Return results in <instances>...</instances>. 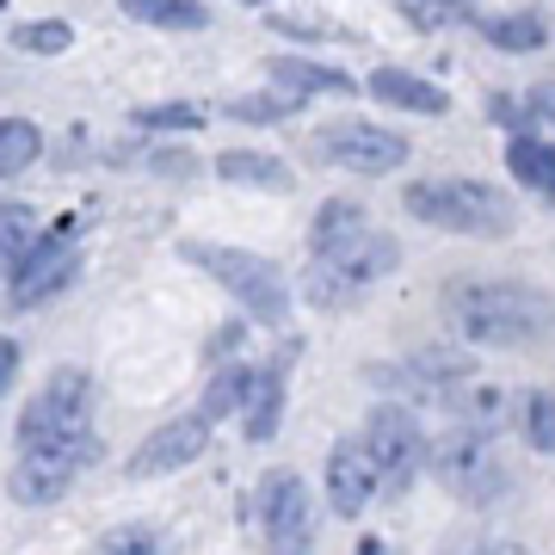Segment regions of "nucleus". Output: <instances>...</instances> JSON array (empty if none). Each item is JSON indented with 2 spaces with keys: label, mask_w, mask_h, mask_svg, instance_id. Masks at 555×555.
<instances>
[{
  "label": "nucleus",
  "mask_w": 555,
  "mask_h": 555,
  "mask_svg": "<svg viewBox=\"0 0 555 555\" xmlns=\"http://www.w3.org/2000/svg\"><path fill=\"white\" fill-rule=\"evenodd\" d=\"M75 43V25L68 20H31V25H13V50L25 56H62Z\"/></svg>",
  "instance_id": "23"
},
{
  "label": "nucleus",
  "mask_w": 555,
  "mask_h": 555,
  "mask_svg": "<svg viewBox=\"0 0 555 555\" xmlns=\"http://www.w3.org/2000/svg\"><path fill=\"white\" fill-rule=\"evenodd\" d=\"M179 254L192 259L198 272H210L235 297V309L247 321H266V327H284L291 315V284L266 254H247V247H222V241H179Z\"/></svg>",
  "instance_id": "4"
},
{
  "label": "nucleus",
  "mask_w": 555,
  "mask_h": 555,
  "mask_svg": "<svg viewBox=\"0 0 555 555\" xmlns=\"http://www.w3.org/2000/svg\"><path fill=\"white\" fill-rule=\"evenodd\" d=\"M438 7H456V0H438Z\"/></svg>",
  "instance_id": "33"
},
{
  "label": "nucleus",
  "mask_w": 555,
  "mask_h": 555,
  "mask_svg": "<svg viewBox=\"0 0 555 555\" xmlns=\"http://www.w3.org/2000/svg\"><path fill=\"white\" fill-rule=\"evenodd\" d=\"M297 346H302V339H284V346H278V352L254 371V396H247V414H241L247 444H272V438H278V420H284V383H291Z\"/></svg>",
  "instance_id": "14"
},
{
  "label": "nucleus",
  "mask_w": 555,
  "mask_h": 555,
  "mask_svg": "<svg viewBox=\"0 0 555 555\" xmlns=\"http://www.w3.org/2000/svg\"><path fill=\"white\" fill-rule=\"evenodd\" d=\"M371 500H383V469L364 438H339L327 451V506L339 518H364Z\"/></svg>",
  "instance_id": "13"
},
{
  "label": "nucleus",
  "mask_w": 555,
  "mask_h": 555,
  "mask_svg": "<svg viewBox=\"0 0 555 555\" xmlns=\"http://www.w3.org/2000/svg\"><path fill=\"white\" fill-rule=\"evenodd\" d=\"M444 321L469 346L488 352H531L555 334V297L531 278H451Z\"/></svg>",
  "instance_id": "2"
},
{
  "label": "nucleus",
  "mask_w": 555,
  "mask_h": 555,
  "mask_svg": "<svg viewBox=\"0 0 555 555\" xmlns=\"http://www.w3.org/2000/svg\"><path fill=\"white\" fill-rule=\"evenodd\" d=\"M266 68H272V80L284 87V93H297V100H315V93H352L358 87L352 75H339V68L309 62V56H272Z\"/></svg>",
  "instance_id": "18"
},
{
  "label": "nucleus",
  "mask_w": 555,
  "mask_h": 555,
  "mask_svg": "<svg viewBox=\"0 0 555 555\" xmlns=\"http://www.w3.org/2000/svg\"><path fill=\"white\" fill-rule=\"evenodd\" d=\"M20 438H93V377L80 364H56L25 401Z\"/></svg>",
  "instance_id": "9"
},
{
  "label": "nucleus",
  "mask_w": 555,
  "mask_h": 555,
  "mask_svg": "<svg viewBox=\"0 0 555 555\" xmlns=\"http://www.w3.org/2000/svg\"><path fill=\"white\" fill-rule=\"evenodd\" d=\"M13 377H20V339H0V401H7Z\"/></svg>",
  "instance_id": "30"
},
{
  "label": "nucleus",
  "mask_w": 555,
  "mask_h": 555,
  "mask_svg": "<svg viewBox=\"0 0 555 555\" xmlns=\"http://www.w3.org/2000/svg\"><path fill=\"white\" fill-rule=\"evenodd\" d=\"M25 241H31V204H0V272H13Z\"/></svg>",
  "instance_id": "25"
},
{
  "label": "nucleus",
  "mask_w": 555,
  "mask_h": 555,
  "mask_svg": "<svg viewBox=\"0 0 555 555\" xmlns=\"http://www.w3.org/2000/svg\"><path fill=\"white\" fill-rule=\"evenodd\" d=\"M433 476L444 494L469 500V506H494L513 488V476H506V463L494 451V426H469V420H456L433 444Z\"/></svg>",
  "instance_id": "5"
},
{
  "label": "nucleus",
  "mask_w": 555,
  "mask_h": 555,
  "mask_svg": "<svg viewBox=\"0 0 555 555\" xmlns=\"http://www.w3.org/2000/svg\"><path fill=\"white\" fill-rule=\"evenodd\" d=\"M364 444H371V456H377V469H383V494H408L420 469H433V444H426V433H420L414 408H401V401L371 408Z\"/></svg>",
  "instance_id": "10"
},
{
  "label": "nucleus",
  "mask_w": 555,
  "mask_h": 555,
  "mask_svg": "<svg viewBox=\"0 0 555 555\" xmlns=\"http://www.w3.org/2000/svg\"><path fill=\"white\" fill-rule=\"evenodd\" d=\"M531 112L555 130V87H537V93H531Z\"/></svg>",
  "instance_id": "31"
},
{
  "label": "nucleus",
  "mask_w": 555,
  "mask_h": 555,
  "mask_svg": "<svg viewBox=\"0 0 555 555\" xmlns=\"http://www.w3.org/2000/svg\"><path fill=\"white\" fill-rule=\"evenodd\" d=\"M500 155H506V167H513V179H518V185H525V192H537V198H543V204L555 210V142L513 130Z\"/></svg>",
  "instance_id": "16"
},
{
  "label": "nucleus",
  "mask_w": 555,
  "mask_h": 555,
  "mask_svg": "<svg viewBox=\"0 0 555 555\" xmlns=\"http://www.w3.org/2000/svg\"><path fill=\"white\" fill-rule=\"evenodd\" d=\"M105 555H160V543L149 525H124V531L105 537Z\"/></svg>",
  "instance_id": "28"
},
{
  "label": "nucleus",
  "mask_w": 555,
  "mask_h": 555,
  "mask_svg": "<svg viewBox=\"0 0 555 555\" xmlns=\"http://www.w3.org/2000/svg\"><path fill=\"white\" fill-rule=\"evenodd\" d=\"M309 155L327 160V167H339V173L383 179V173H396V167H408L414 142L401 137V130H389V124H371V118H334V124H321V130H315Z\"/></svg>",
  "instance_id": "8"
},
{
  "label": "nucleus",
  "mask_w": 555,
  "mask_h": 555,
  "mask_svg": "<svg viewBox=\"0 0 555 555\" xmlns=\"http://www.w3.org/2000/svg\"><path fill=\"white\" fill-rule=\"evenodd\" d=\"M241 334H247L241 321H229V327H217V334H210V346H204V358H210V364H222V358H235Z\"/></svg>",
  "instance_id": "29"
},
{
  "label": "nucleus",
  "mask_w": 555,
  "mask_h": 555,
  "mask_svg": "<svg viewBox=\"0 0 555 555\" xmlns=\"http://www.w3.org/2000/svg\"><path fill=\"white\" fill-rule=\"evenodd\" d=\"M525 438L543 456H555V389H531L525 396Z\"/></svg>",
  "instance_id": "24"
},
{
  "label": "nucleus",
  "mask_w": 555,
  "mask_h": 555,
  "mask_svg": "<svg viewBox=\"0 0 555 555\" xmlns=\"http://www.w3.org/2000/svg\"><path fill=\"white\" fill-rule=\"evenodd\" d=\"M476 25H481V38L494 50H506V56H531V50L550 43V20L543 13H494V20H476Z\"/></svg>",
  "instance_id": "20"
},
{
  "label": "nucleus",
  "mask_w": 555,
  "mask_h": 555,
  "mask_svg": "<svg viewBox=\"0 0 555 555\" xmlns=\"http://www.w3.org/2000/svg\"><path fill=\"white\" fill-rule=\"evenodd\" d=\"M75 278V217L50 222L43 235H31L13 259V272H7V291H13V309H38L43 297H56L62 284Z\"/></svg>",
  "instance_id": "11"
},
{
  "label": "nucleus",
  "mask_w": 555,
  "mask_h": 555,
  "mask_svg": "<svg viewBox=\"0 0 555 555\" xmlns=\"http://www.w3.org/2000/svg\"><path fill=\"white\" fill-rule=\"evenodd\" d=\"M137 25H155V31H204L210 25V7L204 0H118Z\"/></svg>",
  "instance_id": "21"
},
{
  "label": "nucleus",
  "mask_w": 555,
  "mask_h": 555,
  "mask_svg": "<svg viewBox=\"0 0 555 555\" xmlns=\"http://www.w3.org/2000/svg\"><path fill=\"white\" fill-rule=\"evenodd\" d=\"M247 396H254V371L247 364H235V358H222V364H210V383H204V414L217 420H235V414H247Z\"/></svg>",
  "instance_id": "19"
},
{
  "label": "nucleus",
  "mask_w": 555,
  "mask_h": 555,
  "mask_svg": "<svg viewBox=\"0 0 555 555\" xmlns=\"http://www.w3.org/2000/svg\"><path fill=\"white\" fill-rule=\"evenodd\" d=\"M210 426H217V420L204 414V408L155 426V433L137 444V456H130V476L149 481V476H179V469H192V463L210 451Z\"/></svg>",
  "instance_id": "12"
},
{
  "label": "nucleus",
  "mask_w": 555,
  "mask_h": 555,
  "mask_svg": "<svg viewBox=\"0 0 555 555\" xmlns=\"http://www.w3.org/2000/svg\"><path fill=\"white\" fill-rule=\"evenodd\" d=\"M222 112L241 118V124H284V118H297V112H302V100H297V93H284V100H229Z\"/></svg>",
  "instance_id": "26"
},
{
  "label": "nucleus",
  "mask_w": 555,
  "mask_h": 555,
  "mask_svg": "<svg viewBox=\"0 0 555 555\" xmlns=\"http://www.w3.org/2000/svg\"><path fill=\"white\" fill-rule=\"evenodd\" d=\"M100 456V438H20V456H13V506H50L87 476V463Z\"/></svg>",
  "instance_id": "6"
},
{
  "label": "nucleus",
  "mask_w": 555,
  "mask_h": 555,
  "mask_svg": "<svg viewBox=\"0 0 555 555\" xmlns=\"http://www.w3.org/2000/svg\"><path fill=\"white\" fill-rule=\"evenodd\" d=\"M217 179L254 185V192H291V185H297V173L278 155H266V149H229V155H217Z\"/></svg>",
  "instance_id": "17"
},
{
  "label": "nucleus",
  "mask_w": 555,
  "mask_h": 555,
  "mask_svg": "<svg viewBox=\"0 0 555 555\" xmlns=\"http://www.w3.org/2000/svg\"><path fill=\"white\" fill-rule=\"evenodd\" d=\"M137 124L142 130H204V112L167 100V105H137Z\"/></svg>",
  "instance_id": "27"
},
{
  "label": "nucleus",
  "mask_w": 555,
  "mask_h": 555,
  "mask_svg": "<svg viewBox=\"0 0 555 555\" xmlns=\"http://www.w3.org/2000/svg\"><path fill=\"white\" fill-rule=\"evenodd\" d=\"M43 155V130L31 118H0V179L25 173Z\"/></svg>",
  "instance_id": "22"
},
{
  "label": "nucleus",
  "mask_w": 555,
  "mask_h": 555,
  "mask_svg": "<svg viewBox=\"0 0 555 555\" xmlns=\"http://www.w3.org/2000/svg\"><path fill=\"white\" fill-rule=\"evenodd\" d=\"M401 266V241L389 229L364 217L358 198H334L321 204L315 229H309V272H302V297L339 315L377 291L383 278Z\"/></svg>",
  "instance_id": "1"
},
{
  "label": "nucleus",
  "mask_w": 555,
  "mask_h": 555,
  "mask_svg": "<svg viewBox=\"0 0 555 555\" xmlns=\"http://www.w3.org/2000/svg\"><path fill=\"white\" fill-rule=\"evenodd\" d=\"M469 555H518V550H506V543H481V550H469Z\"/></svg>",
  "instance_id": "32"
},
{
  "label": "nucleus",
  "mask_w": 555,
  "mask_h": 555,
  "mask_svg": "<svg viewBox=\"0 0 555 555\" xmlns=\"http://www.w3.org/2000/svg\"><path fill=\"white\" fill-rule=\"evenodd\" d=\"M364 93L389 112H414V118H444L451 112V93L438 87V80L414 75V68H377V75L364 80Z\"/></svg>",
  "instance_id": "15"
},
{
  "label": "nucleus",
  "mask_w": 555,
  "mask_h": 555,
  "mask_svg": "<svg viewBox=\"0 0 555 555\" xmlns=\"http://www.w3.org/2000/svg\"><path fill=\"white\" fill-rule=\"evenodd\" d=\"M254 525L266 555H315V494L297 469H272L254 488Z\"/></svg>",
  "instance_id": "7"
},
{
  "label": "nucleus",
  "mask_w": 555,
  "mask_h": 555,
  "mask_svg": "<svg viewBox=\"0 0 555 555\" xmlns=\"http://www.w3.org/2000/svg\"><path fill=\"white\" fill-rule=\"evenodd\" d=\"M247 7H259V0H247Z\"/></svg>",
  "instance_id": "34"
},
{
  "label": "nucleus",
  "mask_w": 555,
  "mask_h": 555,
  "mask_svg": "<svg viewBox=\"0 0 555 555\" xmlns=\"http://www.w3.org/2000/svg\"><path fill=\"white\" fill-rule=\"evenodd\" d=\"M401 210L426 229L444 235H469V241H506L518 229L513 198L488 185V179H414L401 192Z\"/></svg>",
  "instance_id": "3"
}]
</instances>
